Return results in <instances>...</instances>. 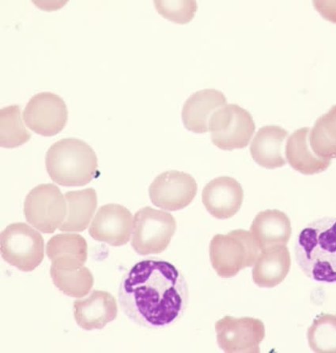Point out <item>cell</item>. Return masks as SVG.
Listing matches in <instances>:
<instances>
[{"instance_id": "5", "label": "cell", "mask_w": 336, "mask_h": 353, "mask_svg": "<svg viewBox=\"0 0 336 353\" xmlns=\"http://www.w3.org/2000/svg\"><path fill=\"white\" fill-rule=\"evenodd\" d=\"M176 230L171 214L146 206L134 216L132 246L139 255L160 254L169 247Z\"/></svg>"}, {"instance_id": "8", "label": "cell", "mask_w": 336, "mask_h": 353, "mask_svg": "<svg viewBox=\"0 0 336 353\" xmlns=\"http://www.w3.org/2000/svg\"><path fill=\"white\" fill-rule=\"evenodd\" d=\"M67 202L54 184H40L27 194L24 204L26 219L43 233H53L61 227L67 216Z\"/></svg>"}, {"instance_id": "15", "label": "cell", "mask_w": 336, "mask_h": 353, "mask_svg": "<svg viewBox=\"0 0 336 353\" xmlns=\"http://www.w3.org/2000/svg\"><path fill=\"white\" fill-rule=\"evenodd\" d=\"M226 97L215 89L197 91L186 100L183 106L184 126L191 132L205 133L209 130V121L213 113L226 105Z\"/></svg>"}, {"instance_id": "10", "label": "cell", "mask_w": 336, "mask_h": 353, "mask_svg": "<svg viewBox=\"0 0 336 353\" xmlns=\"http://www.w3.org/2000/svg\"><path fill=\"white\" fill-rule=\"evenodd\" d=\"M197 190V183L190 174L170 170L161 173L155 179L149 188V195L157 208L177 211L191 204Z\"/></svg>"}, {"instance_id": "19", "label": "cell", "mask_w": 336, "mask_h": 353, "mask_svg": "<svg viewBox=\"0 0 336 353\" xmlns=\"http://www.w3.org/2000/svg\"><path fill=\"white\" fill-rule=\"evenodd\" d=\"M291 258L285 245L275 246L259 253L253 269L254 283L260 288H274L288 275Z\"/></svg>"}, {"instance_id": "9", "label": "cell", "mask_w": 336, "mask_h": 353, "mask_svg": "<svg viewBox=\"0 0 336 353\" xmlns=\"http://www.w3.org/2000/svg\"><path fill=\"white\" fill-rule=\"evenodd\" d=\"M215 331L220 349L227 353L259 352V345L265 338L261 320L248 317L226 316L215 323Z\"/></svg>"}, {"instance_id": "2", "label": "cell", "mask_w": 336, "mask_h": 353, "mask_svg": "<svg viewBox=\"0 0 336 353\" xmlns=\"http://www.w3.org/2000/svg\"><path fill=\"white\" fill-rule=\"evenodd\" d=\"M295 256L302 272L319 283H336V219L311 222L297 236Z\"/></svg>"}, {"instance_id": "3", "label": "cell", "mask_w": 336, "mask_h": 353, "mask_svg": "<svg viewBox=\"0 0 336 353\" xmlns=\"http://www.w3.org/2000/svg\"><path fill=\"white\" fill-rule=\"evenodd\" d=\"M46 165L52 181L63 187L86 185L97 172L95 150L77 138H65L53 143L47 151Z\"/></svg>"}, {"instance_id": "20", "label": "cell", "mask_w": 336, "mask_h": 353, "mask_svg": "<svg viewBox=\"0 0 336 353\" xmlns=\"http://www.w3.org/2000/svg\"><path fill=\"white\" fill-rule=\"evenodd\" d=\"M310 129L302 128L293 133L286 145V157L293 168L305 175H313L327 170L330 160L322 159L312 150Z\"/></svg>"}, {"instance_id": "23", "label": "cell", "mask_w": 336, "mask_h": 353, "mask_svg": "<svg viewBox=\"0 0 336 353\" xmlns=\"http://www.w3.org/2000/svg\"><path fill=\"white\" fill-rule=\"evenodd\" d=\"M50 275L57 289L64 295L72 298L88 296L95 283L93 274L85 267L70 270H59L52 265Z\"/></svg>"}, {"instance_id": "14", "label": "cell", "mask_w": 336, "mask_h": 353, "mask_svg": "<svg viewBox=\"0 0 336 353\" xmlns=\"http://www.w3.org/2000/svg\"><path fill=\"white\" fill-rule=\"evenodd\" d=\"M73 314L83 330H102L117 319V301L110 292L95 290L88 298L74 301Z\"/></svg>"}, {"instance_id": "11", "label": "cell", "mask_w": 336, "mask_h": 353, "mask_svg": "<svg viewBox=\"0 0 336 353\" xmlns=\"http://www.w3.org/2000/svg\"><path fill=\"white\" fill-rule=\"evenodd\" d=\"M68 108L61 97L41 92L31 97L23 111L26 126L43 137L61 132L68 121Z\"/></svg>"}, {"instance_id": "17", "label": "cell", "mask_w": 336, "mask_h": 353, "mask_svg": "<svg viewBox=\"0 0 336 353\" xmlns=\"http://www.w3.org/2000/svg\"><path fill=\"white\" fill-rule=\"evenodd\" d=\"M250 232L260 252L275 246H286L292 234L290 220L280 210H264L255 217Z\"/></svg>"}, {"instance_id": "27", "label": "cell", "mask_w": 336, "mask_h": 353, "mask_svg": "<svg viewBox=\"0 0 336 353\" xmlns=\"http://www.w3.org/2000/svg\"><path fill=\"white\" fill-rule=\"evenodd\" d=\"M313 4L324 18L336 23V0H314Z\"/></svg>"}, {"instance_id": "6", "label": "cell", "mask_w": 336, "mask_h": 353, "mask_svg": "<svg viewBox=\"0 0 336 353\" xmlns=\"http://www.w3.org/2000/svg\"><path fill=\"white\" fill-rule=\"evenodd\" d=\"M0 250L5 262L23 272H31L44 259L45 241L30 225L14 223L2 232Z\"/></svg>"}, {"instance_id": "26", "label": "cell", "mask_w": 336, "mask_h": 353, "mask_svg": "<svg viewBox=\"0 0 336 353\" xmlns=\"http://www.w3.org/2000/svg\"><path fill=\"white\" fill-rule=\"evenodd\" d=\"M154 2L162 16L178 23L190 21L198 8L197 0H155Z\"/></svg>"}, {"instance_id": "1", "label": "cell", "mask_w": 336, "mask_h": 353, "mask_svg": "<svg viewBox=\"0 0 336 353\" xmlns=\"http://www.w3.org/2000/svg\"><path fill=\"white\" fill-rule=\"evenodd\" d=\"M119 303L131 321L144 328L170 327L180 319L188 304V286L175 265L149 259L135 264L123 276Z\"/></svg>"}, {"instance_id": "16", "label": "cell", "mask_w": 336, "mask_h": 353, "mask_svg": "<svg viewBox=\"0 0 336 353\" xmlns=\"http://www.w3.org/2000/svg\"><path fill=\"white\" fill-rule=\"evenodd\" d=\"M287 137L288 132L278 125L259 128L250 145L253 160L268 170L284 166V143Z\"/></svg>"}, {"instance_id": "7", "label": "cell", "mask_w": 336, "mask_h": 353, "mask_svg": "<svg viewBox=\"0 0 336 353\" xmlns=\"http://www.w3.org/2000/svg\"><path fill=\"white\" fill-rule=\"evenodd\" d=\"M256 129L250 112L237 104H226L216 110L209 121L213 143L225 150L245 148Z\"/></svg>"}, {"instance_id": "18", "label": "cell", "mask_w": 336, "mask_h": 353, "mask_svg": "<svg viewBox=\"0 0 336 353\" xmlns=\"http://www.w3.org/2000/svg\"><path fill=\"white\" fill-rule=\"evenodd\" d=\"M46 253L52 267L59 270L79 269L88 260V243L79 234L63 233L48 241Z\"/></svg>"}, {"instance_id": "25", "label": "cell", "mask_w": 336, "mask_h": 353, "mask_svg": "<svg viewBox=\"0 0 336 353\" xmlns=\"http://www.w3.org/2000/svg\"><path fill=\"white\" fill-rule=\"evenodd\" d=\"M307 339L315 352L336 353V314H319L308 328Z\"/></svg>"}, {"instance_id": "4", "label": "cell", "mask_w": 336, "mask_h": 353, "mask_svg": "<svg viewBox=\"0 0 336 353\" xmlns=\"http://www.w3.org/2000/svg\"><path fill=\"white\" fill-rule=\"evenodd\" d=\"M260 250L252 232L237 230L216 235L210 243V260L221 278L230 279L243 269L251 268Z\"/></svg>"}, {"instance_id": "21", "label": "cell", "mask_w": 336, "mask_h": 353, "mask_svg": "<svg viewBox=\"0 0 336 353\" xmlns=\"http://www.w3.org/2000/svg\"><path fill=\"white\" fill-rule=\"evenodd\" d=\"M67 202V216L59 228L62 232H83L90 225L97 206L94 188L68 192L64 194Z\"/></svg>"}, {"instance_id": "12", "label": "cell", "mask_w": 336, "mask_h": 353, "mask_svg": "<svg viewBox=\"0 0 336 353\" xmlns=\"http://www.w3.org/2000/svg\"><path fill=\"white\" fill-rule=\"evenodd\" d=\"M133 230V216L119 204L101 206L90 227L89 233L96 241L113 247L126 245Z\"/></svg>"}, {"instance_id": "24", "label": "cell", "mask_w": 336, "mask_h": 353, "mask_svg": "<svg viewBox=\"0 0 336 353\" xmlns=\"http://www.w3.org/2000/svg\"><path fill=\"white\" fill-rule=\"evenodd\" d=\"M31 138L21 119V108L17 105L4 107L0 110V144L2 148H14Z\"/></svg>"}, {"instance_id": "22", "label": "cell", "mask_w": 336, "mask_h": 353, "mask_svg": "<svg viewBox=\"0 0 336 353\" xmlns=\"http://www.w3.org/2000/svg\"><path fill=\"white\" fill-rule=\"evenodd\" d=\"M310 142L318 157L336 159V105L317 119L310 130Z\"/></svg>"}, {"instance_id": "13", "label": "cell", "mask_w": 336, "mask_h": 353, "mask_svg": "<svg viewBox=\"0 0 336 353\" xmlns=\"http://www.w3.org/2000/svg\"><path fill=\"white\" fill-rule=\"evenodd\" d=\"M244 199L241 183L230 176H219L210 181L203 190L202 201L208 213L225 220L240 210Z\"/></svg>"}]
</instances>
